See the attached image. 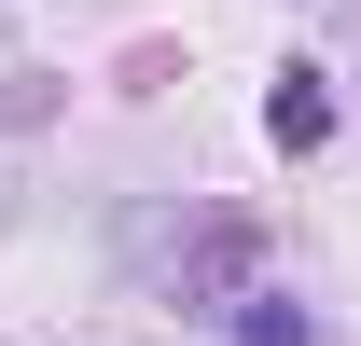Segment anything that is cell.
Returning a JSON list of instances; mask_svg holds the SVG:
<instances>
[{"instance_id":"6da1fadb","label":"cell","mask_w":361,"mask_h":346,"mask_svg":"<svg viewBox=\"0 0 361 346\" xmlns=\"http://www.w3.org/2000/svg\"><path fill=\"white\" fill-rule=\"evenodd\" d=\"M250 263H264V236L223 208V222H195V250L167 263V291L195 305V319H236V305H250Z\"/></svg>"},{"instance_id":"7a4b0ae2","label":"cell","mask_w":361,"mask_h":346,"mask_svg":"<svg viewBox=\"0 0 361 346\" xmlns=\"http://www.w3.org/2000/svg\"><path fill=\"white\" fill-rule=\"evenodd\" d=\"M264 139H278V153H319V139H334V97H319V70H278V97H264Z\"/></svg>"},{"instance_id":"3957f363","label":"cell","mask_w":361,"mask_h":346,"mask_svg":"<svg viewBox=\"0 0 361 346\" xmlns=\"http://www.w3.org/2000/svg\"><path fill=\"white\" fill-rule=\"evenodd\" d=\"M236 346H306V305H292V291H250V305H236Z\"/></svg>"}]
</instances>
